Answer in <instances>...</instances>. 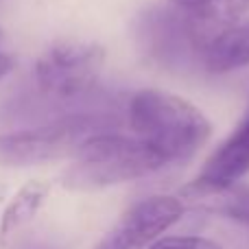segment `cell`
Segmentation results:
<instances>
[{
	"instance_id": "1",
	"label": "cell",
	"mask_w": 249,
	"mask_h": 249,
	"mask_svg": "<svg viewBox=\"0 0 249 249\" xmlns=\"http://www.w3.org/2000/svg\"><path fill=\"white\" fill-rule=\"evenodd\" d=\"M129 127L133 136L153 146L166 164L188 160L212 133L210 121L197 105L155 88L133 94L129 103Z\"/></svg>"
},
{
	"instance_id": "2",
	"label": "cell",
	"mask_w": 249,
	"mask_h": 249,
	"mask_svg": "<svg viewBox=\"0 0 249 249\" xmlns=\"http://www.w3.org/2000/svg\"><path fill=\"white\" fill-rule=\"evenodd\" d=\"M166 166V160L138 136L103 131L74 153L61 184L70 190H101L140 179Z\"/></svg>"
},
{
	"instance_id": "3",
	"label": "cell",
	"mask_w": 249,
	"mask_h": 249,
	"mask_svg": "<svg viewBox=\"0 0 249 249\" xmlns=\"http://www.w3.org/2000/svg\"><path fill=\"white\" fill-rule=\"evenodd\" d=\"M105 131V123L94 116H68L42 127L0 136V166L22 168L61 158H74L81 144Z\"/></svg>"
},
{
	"instance_id": "4",
	"label": "cell",
	"mask_w": 249,
	"mask_h": 249,
	"mask_svg": "<svg viewBox=\"0 0 249 249\" xmlns=\"http://www.w3.org/2000/svg\"><path fill=\"white\" fill-rule=\"evenodd\" d=\"M105 66V48L94 42H57L35 61V81L51 99H77L96 86Z\"/></svg>"
},
{
	"instance_id": "5",
	"label": "cell",
	"mask_w": 249,
	"mask_h": 249,
	"mask_svg": "<svg viewBox=\"0 0 249 249\" xmlns=\"http://www.w3.org/2000/svg\"><path fill=\"white\" fill-rule=\"evenodd\" d=\"M184 214V203L177 197L155 195L133 203L107 230L94 249H149L168 228Z\"/></svg>"
},
{
	"instance_id": "6",
	"label": "cell",
	"mask_w": 249,
	"mask_h": 249,
	"mask_svg": "<svg viewBox=\"0 0 249 249\" xmlns=\"http://www.w3.org/2000/svg\"><path fill=\"white\" fill-rule=\"evenodd\" d=\"M249 173V107L230 136L206 160L201 173L181 188L179 197L203 201L206 197L236 186Z\"/></svg>"
},
{
	"instance_id": "7",
	"label": "cell",
	"mask_w": 249,
	"mask_h": 249,
	"mask_svg": "<svg viewBox=\"0 0 249 249\" xmlns=\"http://www.w3.org/2000/svg\"><path fill=\"white\" fill-rule=\"evenodd\" d=\"M188 16V35L199 51L219 37L228 26L243 20L249 11V0H173Z\"/></svg>"
},
{
	"instance_id": "8",
	"label": "cell",
	"mask_w": 249,
	"mask_h": 249,
	"mask_svg": "<svg viewBox=\"0 0 249 249\" xmlns=\"http://www.w3.org/2000/svg\"><path fill=\"white\" fill-rule=\"evenodd\" d=\"M208 72L225 74L249 64V18L234 22L203 51Z\"/></svg>"
},
{
	"instance_id": "9",
	"label": "cell",
	"mask_w": 249,
	"mask_h": 249,
	"mask_svg": "<svg viewBox=\"0 0 249 249\" xmlns=\"http://www.w3.org/2000/svg\"><path fill=\"white\" fill-rule=\"evenodd\" d=\"M48 184L46 181L33 179L29 184H24L16 193V197L7 203L2 216H0V238H9L11 234H16L22 225H26L29 221H33V216L37 214V210L42 208L44 199L48 195Z\"/></svg>"
},
{
	"instance_id": "10",
	"label": "cell",
	"mask_w": 249,
	"mask_h": 249,
	"mask_svg": "<svg viewBox=\"0 0 249 249\" xmlns=\"http://www.w3.org/2000/svg\"><path fill=\"white\" fill-rule=\"evenodd\" d=\"M149 249H223L203 236H162Z\"/></svg>"
},
{
	"instance_id": "11",
	"label": "cell",
	"mask_w": 249,
	"mask_h": 249,
	"mask_svg": "<svg viewBox=\"0 0 249 249\" xmlns=\"http://www.w3.org/2000/svg\"><path fill=\"white\" fill-rule=\"evenodd\" d=\"M11 70H13V59L9 55H4V53H0V81H2Z\"/></svg>"
}]
</instances>
